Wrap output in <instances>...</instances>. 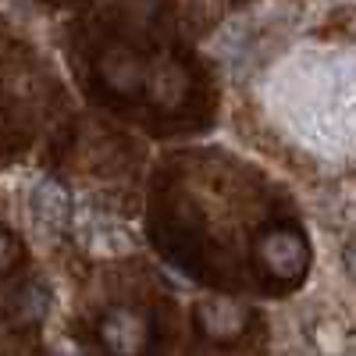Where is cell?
I'll return each mask as SVG.
<instances>
[{
    "label": "cell",
    "mask_w": 356,
    "mask_h": 356,
    "mask_svg": "<svg viewBox=\"0 0 356 356\" xmlns=\"http://www.w3.org/2000/svg\"><path fill=\"white\" fill-rule=\"evenodd\" d=\"M146 339H150V324L136 310H114L100 324V342L114 356H136L146 346Z\"/></svg>",
    "instance_id": "obj_1"
},
{
    "label": "cell",
    "mask_w": 356,
    "mask_h": 356,
    "mask_svg": "<svg viewBox=\"0 0 356 356\" xmlns=\"http://www.w3.org/2000/svg\"><path fill=\"white\" fill-rule=\"evenodd\" d=\"M100 75L111 89H118V93H139V89L146 86V79H150V68H146V61L139 54H132L129 47H111L104 57H100Z\"/></svg>",
    "instance_id": "obj_2"
},
{
    "label": "cell",
    "mask_w": 356,
    "mask_h": 356,
    "mask_svg": "<svg viewBox=\"0 0 356 356\" xmlns=\"http://www.w3.org/2000/svg\"><path fill=\"white\" fill-rule=\"evenodd\" d=\"M260 260L267 264V271H275L278 278H292L303 267L307 250L292 232H267L260 239Z\"/></svg>",
    "instance_id": "obj_3"
},
{
    "label": "cell",
    "mask_w": 356,
    "mask_h": 356,
    "mask_svg": "<svg viewBox=\"0 0 356 356\" xmlns=\"http://www.w3.org/2000/svg\"><path fill=\"white\" fill-rule=\"evenodd\" d=\"M246 324V310L235 303V300H225V296H214L200 307V328L211 335V339H235Z\"/></svg>",
    "instance_id": "obj_4"
},
{
    "label": "cell",
    "mask_w": 356,
    "mask_h": 356,
    "mask_svg": "<svg viewBox=\"0 0 356 356\" xmlns=\"http://www.w3.org/2000/svg\"><path fill=\"white\" fill-rule=\"evenodd\" d=\"M18 257V243H15V235L8 228H0V271L4 267H11V260Z\"/></svg>",
    "instance_id": "obj_5"
}]
</instances>
